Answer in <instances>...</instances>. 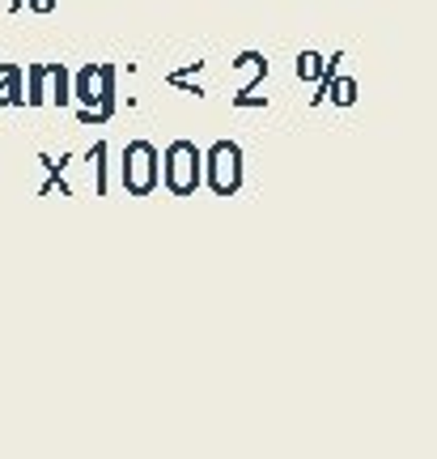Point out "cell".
<instances>
[{
    "label": "cell",
    "instance_id": "obj_1",
    "mask_svg": "<svg viewBox=\"0 0 437 459\" xmlns=\"http://www.w3.org/2000/svg\"><path fill=\"white\" fill-rule=\"evenodd\" d=\"M162 183L175 196H192L195 187L204 183V153L192 141H175L162 153Z\"/></svg>",
    "mask_w": 437,
    "mask_h": 459
},
{
    "label": "cell",
    "instance_id": "obj_2",
    "mask_svg": "<svg viewBox=\"0 0 437 459\" xmlns=\"http://www.w3.org/2000/svg\"><path fill=\"white\" fill-rule=\"evenodd\" d=\"M204 183L217 196H234L243 187V145L238 141H217L204 153Z\"/></svg>",
    "mask_w": 437,
    "mask_h": 459
},
{
    "label": "cell",
    "instance_id": "obj_3",
    "mask_svg": "<svg viewBox=\"0 0 437 459\" xmlns=\"http://www.w3.org/2000/svg\"><path fill=\"white\" fill-rule=\"evenodd\" d=\"M124 183H128L132 196H149L162 183V153L149 141H132L124 149Z\"/></svg>",
    "mask_w": 437,
    "mask_h": 459
},
{
    "label": "cell",
    "instance_id": "obj_4",
    "mask_svg": "<svg viewBox=\"0 0 437 459\" xmlns=\"http://www.w3.org/2000/svg\"><path fill=\"white\" fill-rule=\"evenodd\" d=\"M234 65H238V68H251V73H255V77L243 85V94H234V107H263L268 99H263V94H255V90H260L263 77H268V60H263L260 51H243Z\"/></svg>",
    "mask_w": 437,
    "mask_h": 459
},
{
    "label": "cell",
    "instance_id": "obj_5",
    "mask_svg": "<svg viewBox=\"0 0 437 459\" xmlns=\"http://www.w3.org/2000/svg\"><path fill=\"white\" fill-rule=\"evenodd\" d=\"M356 90H361V85L353 82V77H336V73H327L323 82H319V94H314V107H323L327 99L336 102V107H353L356 102Z\"/></svg>",
    "mask_w": 437,
    "mask_h": 459
},
{
    "label": "cell",
    "instance_id": "obj_6",
    "mask_svg": "<svg viewBox=\"0 0 437 459\" xmlns=\"http://www.w3.org/2000/svg\"><path fill=\"white\" fill-rule=\"evenodd\" d=\"M327 77V60L323 56H319V51H302V56H297V82H323Z\"/></svg>",
    "mask_w": 437,
    "mask_h": 459
}]
</instances>
